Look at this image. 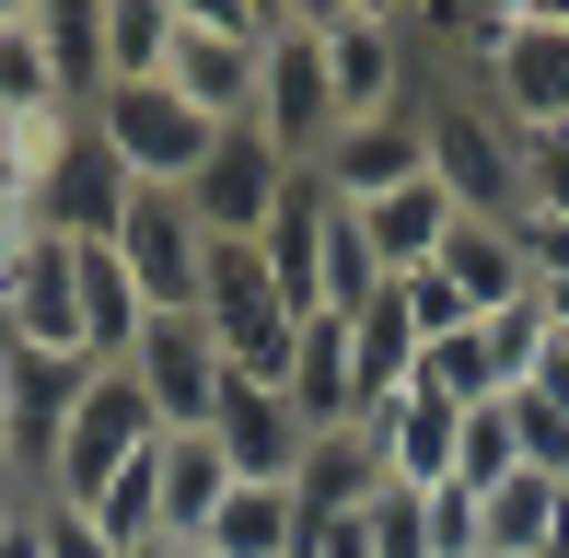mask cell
<instances>
[{
  "mask_svg": "<svg viewBox=\"0 0 569 558\" xmlns=\"http://www.w3.org/2000/svg\"><path fill=\"white\" fill-rule=\"evenodd\" d=\"M302 23H315V59H326V93H338V129L360 117H407L419 106V23L396 12V0H302Z\"/></svg>",
  "mask_w": 569,
  "mask_h": 558,
  "instance_id": "cell-1",
  "label": "cell"
},
{
  "mask_svg": "<svg viewBox=\"0 0 569 558\" xmlns=\"http://www.w3.org/2000/svg\"><path fill=\"white\" fill-rule=\"evenodd\" d=\"M268 0H174V47H163V93L198 106L210 129H256V47H268Z\"/></svg>",
  "mask_w": 569,
  "mask_h": 558,
  "instance_id": "cell-2",
  "label": "cell"
},
{
  "mask_svg": "<svg viewBox=\"0 0 569 558\" xmlns=\"http://www.w3.org/2000/svg\"><path fill=\"white\" fill-rule=\"evenodd\" d=\"M419 140H430V187H442L465 221H523L511 129H500L488 106H465V82H453V93H430V70H419Z\"/></svg>",
  "mask_w": 569,
  "mask_h": 558,
  "instance_id": "cell-3",
  "label": "cell"
},
{
  "mask_svg": "<svg viewBox=\"0 0 569 558\" xmlns=\"http://www.w3.org/2000/svg\"><path fill=\"white\" fill-rule=\"evenodd\" d=\"M151 442H163V430H151L140 385H128V372H93L82 408H70V430H59V454H47V489H36V500H59V512H93V500H106V477H117V466H140Z\"/></svg>",
  "mask_w": 569,
  "mask_h": 558,
  "instance_id": "cell-4",
  "label": "cell"
},
{
  "mask_svg": "<svg viewBox=\"0 0 569 558\" xmlns=\"http://www.w3.org/2000/svg\"><path fill=\"white\" fill-rule=\"evenodd\" d=\"M128 385H140V408H151V430H210V408H221V385H232V361H221V338H210V315H140V338H128Z\"/></svg>",
  "mask_w": 569,
  "mask_h": 558,
  "instance_id": "cell-5",
  "label": "cell"
},
{
  "mask_svg": "<svg viewBox=\"0 0 569 558\" xmlns=\"http://www.w3.org/2000/svg\"><path fill=\"white\" fill-rule=\"evenodd\" d=\"M82 129L117 151V175H128V187H187V175L210 163V140H221L210 117H198V106H174L163 82H117V93H93V117H82Z\"/></svg>",
  "mask_w": 569,
  "mask_h": 558,
  "instance_id": "cell-6",
  "label": "cell"
},
{
  "mask_svg": "<svg viewBox=\"0 0 569 558\" xmlns=\"http://www.w3.org/2000/svg\"><path fill=\"white\" fill-rule=\"evenodd\" d=\"M256 140H268L279 163H302V175L338 140V93H326V59H315V23L302 12H279L268 47H256Z\"/></svg>",
  "mask_w": 569,
  "mask_h": 558,
  "instance_id": "cell-7",
  "label": "cell"
},
{
  "mask_svg": "<svg viewBox=\"0 0 569 558\" xmlns=\"http://www.w3.org/2000/svg\"><path fill=\"white\" fill-rule=\"evenodd\" d=\"M500 129H569V0H523L511 47L477 70Z\"/></svg>",
  "mask_w": 569,
  "mask_h": 558,
  "instance_id": "cell-8",
  "label": "cell"
},
{
  "mask_svg": "<svg viewBox=\"0 0 569 558\" xmlns=\"http://www.w3.org/2000/svg\"><path fill=\"white\" fill-rule=\"evenodd\" d=\"M291 175H302V163H279V151L256 140V129H221V140H210V163H198L174 198H187V221H198L210 245H256Z\"/></svg>",
  "mask_w": 569,
  "mask_h": 558,
  "instance_id": "cell-9",
  "label": "cell"
},
{
  "mask_svg": "<svg viewBox=\"0 0 569 558\" xmlns=\"http://www.w3.org/2000/svg\"><path fill=\"white\" fill-rule=\"evenodd\" d=\"M93 361H36V349H0V454H12V489H47V454H59L70 408H82Z\"/></svg>",
  "mask_w": 569,
  "mask_h": 558,
  "instance_id": "cell-10",
  "label": "cell"
},
{
  "mask_svg": "<svg viewBox=\"0 0 569 558\" xmlns=\"http://www.w3.org/2000/svg\"><path fill=\"white\" fill-rule=\"evenodd\" d=\"M198 257H210V233L187 221V198H174V187H128L117 268L140 279V302H151V315H187V302H198Z\"/></svg>",
  "mask_w": 569,
  "mask_h": 558,
  "instance_id": "cell-11",
  "label": "cell"
},
{
  "mask_svg": "<svg viewBox=\"0 0 569 558\" xmlns=\"http://www.w3.org/2000/svg\"><path fill=\"white\" fill-rule=\"evenodd\" d=\"M0 349H36V361H82V279H70V245L47 233L36 257L0 279Z\"/></svg>",
  "mask_w": 569,
  "mask_h": 558,
  "instance_id": "cell-12",
  "label": "cell"
},
{
  "mask_svg": "<svg viewBox=\"0 0 569 558\" xmlns=\"http://www.w3.org/2000/svg\"><path fill=\"white\" fill-rule=\"evenodd\" d=\"M315 175H326V198H338V210H372V198L419 187V175H430L419 106H407V117H360V129H338V140L315 151Z\"/></svg>",
  "mask_w": 569,
  "mask_h": 558,
  "instance_id": "cell-13",
  "label": "cell"
},
{
  "mask_svg": "<svg viewBox=\"0 0 569 558\" xmlns=\"http://www.w3.org/2000/svg\"><path fill=\"white\" fill-rule=\"evenodd\" d=\"M36 221L59 245H117V221H128V175H117V151L93 140V129H70V151L36 175Z\"/></svg>",
  "mask_w": 569,
  "mask_h": 558,
  "instance_id": "cell-14",
  "label": "cell"
},
{
  "mask_svg": "<svg viewBox=\"0 0 569 558\" xmlns=\"http://www.w3.org/2000/svg\"><path fill=\"white\" fill-rule=\"evenodd\" d=\"M326 221H338L326 175H291V187H279V210H268V233H256V268L279 279L291 326H302V315H326Z\"/></svg>",
  "mask_w": 569,
  "mask_h": 558,
  "instance_id": "cell-15",
  "label": "cell"
},
{
  "mask_svg": "<svg viewBox=\"0 0 569 558\" xmlns=\"http://www.w3.org/2000/svg\"><path fill=\"white\" fill-rule=\"evenodd\" d=\"M453 419H465V408H442V396L407 385V396H372L349 430L383 454V477H396V489H453Z\"/></svg>",
  "mask_w": 569,
  "mask_h": 558,
  "instance_id": "cell-16",
  "label": "cell"
},
{
  "mask_svg": "<svg viewBox=\"0 0 569 558\" xmlns=\"http://www.w3.org/2000/svg\"><path fill=\"white\" fill-rule=\"evenodd\" d=\"M279 408L302 419V442L360 419V372H349V326H338V315H302V326H291V372H279Z\"/></svg>",
  "mask_w": 569,
  "mask_h": 558,
  "instance_id": "cell-17",
  "label": "cell"
},
{
  "mask_svg": "<svg viewBox=\"0 0 569 558\" xmlns=\"http://www.w3.org/2000/svg\"><path fill=\"white\" fill-rule=\"evenodd\" d=\"M210 442H221L232 477H256V489H291V466H302V419L279 408V385H221Z\"/></svg>",
  "mask_w": 569,
  "mask_h": 558,
  "instance_id": "cell-18",
  "label": "cell"
},
{
  "mask_svg": "<svg viewBox=\"0 0 569 558\" xmlns=\"http://www.w3.org/2000/svg\"><path fill=\"white\" fill-rule=\"evenodd\" d=\"M430 279H442L465 315H500V302L535 291V257H523V233H511V221H453L442 257H430Z\"/></svg>",
  "mask_w": 569,
  "mask_h": 558,
  "instance_id": "cell-19",
  "label": "cell"
},
{
  "mask_svg": "<svg viewBox=\"0 0 569 558\" xmlns=\"http://www.w3.org/2000/svg\"><path fill=\"white\" fill-rule=\"evenodd\" d=\"M453 221H465V210H453V198L419 175V187L372 198V210H360V233H372V268H383V279H419L430 257H442V233H453Z\"/></svg>",
  "mask_w": 569,
  "mask_h": 558,
  "instance_id": "cell-20",
  "label": "cell"
},
{
  "mask_svg": "<svg viewBox=\"0 0 569 558\" xmlns=\"http://www.w3.org/2000/svg\"><path fill=\"white\" fill-rule=\"evenodd\" d=\"M0 117H70L47 59V0H0Z\"/></svg>",
  "mask_w": 569,
  "mask_h": 558,
  "instance_id": "cell-21",
  "label": "cell"
},
{
  "mask_svg": "<svg viewBox=\"0 0 569 558\" xmlns=\"http://www.w3.org/2000/svg\"><path fill=\"white\" fill-rule=\"evenodd\" d=\"M221 500H232L221 442H210V430H163V547L210 536V512H221Z\"/></svg>",
  "mask_w": 569,
  "mask_h": 558,
  "instance_id": "cell-22",
  "label": "cell"
},
{
  "mask_svg": "<svg viewBox=\"0 0 569 558\" xmlns=\"http://www.w3.org/2000/svg\"><path fill=\"white\" fill-rule=\"evenodd\" d=\"M372 489H383V454L360 442V430H315V442H302V466H291V500H302V524H326V512H360Z\"/></svg>",
  "mask_w": 569,
  "mask_h": 558,
  "instance_id": "cell-23",
  "label": "cell"
},
{
  "mask_svg": "<svg viewBox=\"0 0 569 558\" xmlns=\"http://www.w3.org/2000/svg\"><path fill=\"white\" fill-rule=\"evenodd\" d=\"M198 547H221V558H302V500L232 477V500L210 512V536H198Z\"/></svg>",
  "mask_w": 569,
  "mask_h": 558,
  "instance_id": "cell-24",
  "label": "cell"
},
{
  "mask_svg": "<svg viewBox=\"0 0 569 558\" xmlns=\"http://www.w3.org/2000/svg\"><path fill=\"white\" fill-rule=\"evenodd\" d=\"M163 47H174V0H93V59L117 82H163Z\"/></svg>",
  "mask_w": 569,
  "mask_h": 558,
  "instance_id": "cell-25",
  "label": "cell"
},
{
  "mask_svg": "<svg viewBox=\"0 0 569 558\" xmlns=\"http://www.w3.org/2000/svg\"><path fill=\"white\" fill-rule=\"evenodd\" d=\"M558 536V477H500V489H477V558H535Z\"/></svg>",
  "mask_w": 569,
  "mask_h": 558,
  "instance_id": "cell-26",
  "label": "cell"
},
{
  "mask_svg": "<svg viewBox=\"0 0 569 558\" xmlns=\"http://www.w3.org/2000/svg\"><path fill=\"white\" fill-rule=\"evenodd\" d=\"M500 477H523V430H511V396H477V408L453 419V489H500Z\"/></svg>",
  "mask_w": 569,
  "mask_h": 558,
  "instance_id": "cell-27",
  "label": "cell"
},
{
  "mask_svg": "<svg viewBox=\"0 0 569 558\" xmlns=\"http://www.w3.org/2000/svg\"><path fill=\"white\" fill-rule=\"evenodd\" d=\"M547 338H558V326H547V302H500V315H477V349H488V385H535V361H547Z\"/></svg>",
  "mask_w": 569,
  "mask_h": 558,
  "instance_id": "cell-28",
  "label": "cell"
},
{
  "mask_svg": "<svg viewBox=\"0 0 569 558\" xmlns=\"http://www.w3.org/2000/svg\"><path fill=\"white\" fill-rule=\"evenodd\" d=\"M47 59H59L70 117H93V93H106V59H93V0H47Z\"/></svg>",
  "mask_w": 569,
  "mask_h": 558,
  "instance_id": "cell-29",
  "label": "cell"
},
{
  "mask_svg": "<svg viewBox=\"0 0 569 558\" xmlns=\"http://www.w3.org/2000/svg\"><path fill=\"white\" fill-rule=\"evenodd\" d=\"M511 175H523V221H569V129H511Z\"/></svg>",
  "mask_w": 569,
  "mask_h": 558,
  "instance_id": "cell-30",
  "label": "cell"
},
{
  "mask_svg": "<svg viewBox=\"0 0 569 558\" xmlns=\"http://www.w3.org/2000/svg\"><path fill=\"white\" fill-rule=\"evenodd\" d=\"M407 385H419V396H442V408H477V396H500V385H488V349H477V326H465V338H430Z\"/></svg>",
  "mask_w": 569,
  "mask_h": 558,
  "instance_id": "cell-31",
  "label": "cell"
},
{
  "mask_svg": "<svg viewBox=\"0 0 569 558\" xmlns=\"http://www.w3.org/2000/svg\"><path fill=\"white\" fill-rule=\"evenodd\" d=\"M360 536H372V558H430V489H396V477H383V489L360 500Z\"/></svg>",
  "mask_w": 569,
  "mask_h": 558,
  "instance_id": "cell-32",
  "label": "cell"
},
{
  "mask_svg": "<svg viewBox=\"0 0 569 558\" xmlns=\"http://www.w3.org/2000/svg\"><path fill=\"white\" fill-rule=\"evenodd\" d=\"M372 291H383L372 233H360V210H338V221H326V315H360Z\"/></svg>",
  "mask_w": 569,
  "mask_h": 558,
  "instance_id": "cell-33",
  "label": "cell"
},
{
  "mask_svg": "<svg viewBox=\"0 0 569 558\" xmlns=\"http://www.w3.org/2000/svg\"><path fill=\"white\" fill-rule=\"evenodd\" d=\"M36 245H47V221H36V187H23V175L0 163V279H12L23 257H36Z\"/></svg>",
  "mask_w": 569,
  "mask_h": 558,
  "instance_id": "cell-34",
  "label": "cell"
},
{
  "mask_svg": "<svg viewBox=\"0 0 569 558\" xmlns=\"http://www.w3.org/2000/svg\"><path fill=\"white\" fill-rule=\"evenodd\" d=\"M430 558H477V500L465 489H430Z\"/></svg>",
  "mask_w": 569,
  "mask_h": 558,
  "instance_id": "cell-35",
  "label": "cell"
},
{
  "mask_svg": "<svg viewBox=\"0 0 569 558\" xmlns=\"http://www.w3.org/2000/svg\"><path fill=\"white\" fill-rule=\"evenodd\" d=\"M36 547H47V558H117L82 512H59V500H36Z\"/></svg>",
  "mask_w": 569,
  "mask_h": 558,
  "instance_id": "cell-36",
  "label": "cell"
},
{
  "mask_svg": "<svg viewBox=\"0 0 569 558\" xmlns=\"http://www.w3.org/2000/svg\"><path fill=\"white\" fill-rule=\"evenodd\" d=\"M302 558H372V536H360V512H326V524H302Z\"/></svg>",
  "mask_w": 569,
  "mask_h": 558,
  "instance_id": "cell-37",
  "label": "cell"
},
{
  "mask_svg": "<svg viewBox=\"0 0 569 558\" xmlns=\"http://www.w3.org/2000/svg\"><path fill=\"white\" fill-rule=\"evenodd\" d=\"M0 558H47V547H36V500H23V512L0 524Z\"/></svg>",
  "mask_w": 569,
  "mask_h": 558,
  "instance_id": "cell-38",
  "label": "cell"
},
{
  "mask_svg": "<svg viewBox=\"0 0 569 558\" xmlns=\"http://www.w3.org/2000/svg\"><path fill=\"white\" fill-rule=\"evenodd\" d=\"M535 302H547V326L569 338V268H547V279H535Z\"/></svg>",
  "mask_w": 569,
  "mask_h": 558,
  "instance_id": "cell-39",
  "label": "cell"
},
{
  "mask_svg": "<svg viewBox=\"0 0 569 558\" xmlns=\"http://www.w3.org/2000/svg\"><path fill=\"white\" fill-rule=\"evenodd\" d=\"M151 558H221V547H198V536H187V547H151Z\"/></svg>",
  "mask_w": 569,
  "mask_h": 558,
  "instance_id": "cell-40",
  "label": "cell"
},
{
  "mask_svg": "<svg viewBox=\"0 0 569 558\" xmlns=\"http://www.w3.org/2000/svg\"><path fill=\"white\" fill-rule=\"evenodd\" d=\"M535 558H569V524H558V536H547V547H535Z\"/></svg>",
  "mask_w": 569,
  "mask_h": 558,
  "instance_id": "cell-41",
  "label": "cell"
},
{
  "mask_svg": "<svg viewBox=\"0 0 569 558\" xmlns=\"http://www.w3.org/2000/svg\"><path fill=\"white\" fill-rule=\"evenodd\" d=\"M12 512H23V489H0V524H12Z\"/></svg>",
  "mask_w": 569,
  "mask_h": 558,
  "instance_id": "cell-42",
  "label": "cell"
},
{
  "mask_svg": "<svg viewBox=\"0 0 569 558\" xmlns=\"http://www.w3.org/2000/svg\"><path fill=\"white\" fill-rule=\"evenodd\" d=\"M0 489H12V454H0Z\"/></svg>",
  "mask_w": 569,
  "mask_h": 558,
  "instance_id": "cell-43",
  "label": "cell"
},
{
  "mask_svg": "<svg viewBox=\"0 0 569 558\" xmlns=\"http://www.w3.org/2000/svg\"><path fill=\"white\" fill-rule=\"evenodd\" d=\"M558 524H569V489H558Z\"/></svg>",
  "mask_w": 569,
  "mask_h": 558,
  "instance_id": "cell-44",
  "label": "cell"
},
{
  "mask_svg": "<svg viewBox=\"0 0 569 558\" xmlns=\"http://www.w3.org/2000/svg\"><path fill=\"white\" fill-rule=\"evenodd\" d=\"M558 361H569V338H558Z\"/></svg>",
  "mask_w": 569,
  "mask_h": 558,
  "instance_id": "cell-45",
  "label": "cell"
}]
</instances>
